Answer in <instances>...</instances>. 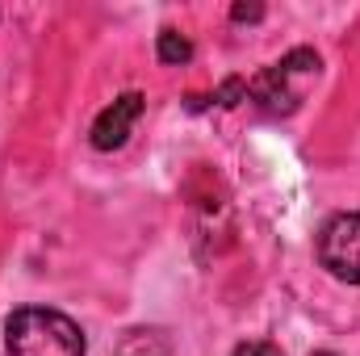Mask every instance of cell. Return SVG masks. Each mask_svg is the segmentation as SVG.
Returning <instances> with one entry per match:
<instances>
[{
  "label": "cell",
  "mask_w": 360,
  "mask_h": 356,
  "mask_svg": "<svg viewBox=\"0 0 360 356\" xmlns=\"http://www.w3.org/2000/svg\"><path fill=\"white\" fill-rule=\"evenodd\" d=\"M8 356H84V331L76 319L51 306H21L4 323Z\"/></svg>",
  "instance_id": "6da1fadb"
},
{
  "label": "cell",
  "mask_w": 360,
  "mask_h": 356,
  "mask_svg": "<svg viewBox=\"0 0 360 356\" xmlns=\"http://www.w3.org/2000/svg\"><path fill=\"white\" fill-rule=\"evenodd\" d=\"M319 76V55L314 51H306V46H297V51H289L281 63H272L269 72L252 84V96L269 109V113H289L297 101H302V92L306 84Z\"/></svg>",
  "instance_id": "7a4b0ae2"
},
{
  "label": "cell",
  "mask_w": 360,
  "mask_h": 356,
  "mask_svg": "<svg viewBox=\"0 0 360 356\" xmlns=\"http://www.w3.org/2000/svg\"><path fill=\"white\" fill-rule=\"evenodd\" d=\"M319 265L335 281L360 285V214H335L319 231Z\"/></svg>",
  "instance_id": "3957f363"
},
{
  "label": "cell",
  "mask_w": 360,
  "mask_h": 356,
  "mask_svg": "<svg viewBox=\"0 0 360 356\" xmlns=\"http://www.w3.org/2000/svg\"><path fill=\"white\" fill-rule=\"evenodd\" d=\"M143 105H147L143 92H122L113 105H105V109L96 113V122H92V147H96V151H117V147H126L134 122L143 117Z\"/></svg>",
  "instance_id": "277c9868"
},
{
  "label": "cell",
  "mask_w": 360,
  "mask_h": 356,
  "mask_svg": "<svg viewBox=\"0 0 360 356\" xmlns=\"http://www.w3.org/2000/svg\"><path fill=\"white\" fill-rule=\"evenodd\" d=\"M117 356H172V340L160 327H139V331H126Z\"/></svg>",
  "instance_id": "5b68a950"
},
{
  "label": "cell",
  "mask_w": 360,
  "mask_h": 356,
  "mask_svg": "<svg viewBox=\"0 0 360 356\" xmlns=\"http://www.w3.org/2000/svg\"><path fill=\"white\" fill-rule=\"evenodd\" d=\"M160 59H164V63H184V59H193L188 38H180L176 30H164V34H160Z\"/></svg>",
  "instance_id": "8992f818"
},
{
  "label": "cell",
  "mask_w": 360,
  "mask_h": 356,
  "mask_svg": "<svg viewBox=\"0 0 360 356\" xmlns=\"http://www.w3.org/2000/svg\"><path fill=\"white\" fill-rule=\"evenodd\" d=\"M231 356H285L276 344H269V340H248V344H239Z\"/></svg>",
  "instance_id": "52a82bcc"
},
{
  "label": "cell",
  "mask_w": 360,
  "mask_h": 356,
  "mask_svg": "<svg viewBox=\"0 0 360 356\" xmlns=\"http://www.w3.org/2000/svg\"><path fill=\"white\" fill-rule=\"evenodd\" d=\"M260 13H264L260 4H235V21H256Z\"/></svg>",
  "instance_id": "ba28073f"
},
{
  "label": "cell",
  "mask_w": 360,
  "mask_h": 356,
  "mask_svg": "<svg viewBox=\"0 0 360 356\" xmlns=\"http://www.w3.org/2000/svg\"><path fill=\"white\" fill-rule=\"evenodd\" d=\"M314 356H335V352H314Z\"/></svg>",
  "instance_id": "9c48e42d"
}]
</instances>
